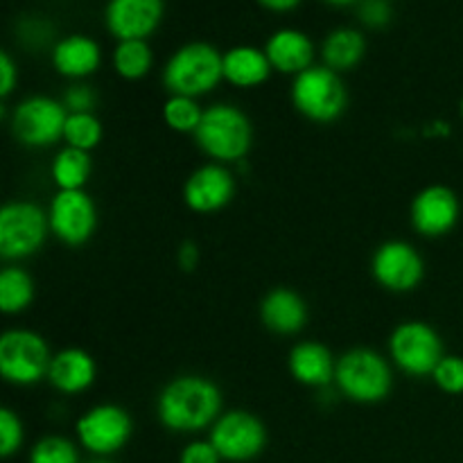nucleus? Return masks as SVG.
<instances>
[{
  "label": "nucleus",
  "instance_id": "f257e3e1",
  "mask_svg": "<svg viewBox=\"0 0 463 463\" xmlns=\"http://www.w3.org/2000/svg\"><path fill=\"white\" fill-rule=\"evenodd\" d=\"M222 414L220 387L202 375L175 378L156 398V416L170 432L194 434L211 430Z\"/></svg>",
  "mask_w": 463,
  "mask_h": 463
},
{
  "label": "nucleus",
  "instance_id": "f03ea898",
  "mask_svg": "<svg viewBox=\"0 0 463 463\" xmlns=\"http://www.w3.org/2000/svg\"><path fill=\"white\" fill-rule=\"evenodd\" d=\"M222 57L224 52L206 41H190L181 45L163 68V84L167 93L194 99L211 93L224 80Z\"/></svg>",
  "mask_w": 463,
  "mask_h": 463
},
{
  "label": "nucleus",
  "instance_id": "7ed1b4c3",
  "mask_svg": "<svg viewBox=\"0 0 463 463\" xmlns=\"http://www.w3.org/2000/svg\"><path fill=\"white\" fill-rule=\"evenodd\" d=\"M194 143L215 163H238L251 149V120L233 104L217 102L203 109L202 122L194 131Z\"/></svg>",
  "mask_w": 463,
  "mask_h": 463
},
{
  "label": "nucleus",
  "instance_id": "20e7f679",
  "mask_svg": "<svg viewBox=\"0 0 463 463\" xmlns=\"http://www.w3.org/2000/svg\"><path fill=\"white\" fill-rule=\"evenodd\" d=\"M335 387L348 401L375 405L392 393L393 371L380 353L371 348H353L337 360Z\"/></svg>",
  "mask_w": 463,
  "mask_h": 463
},
{
  "label": "nucleus",
  "instance_id": "39448f33",
  "mask_svg": "<svg viewBox=\"0 0 463 463\" xmlns=\"http://www.w3.org/2000/svg\"><path fill=\"white\" fill-rule=\"evenodd\" d=\"M292 104L303 118L328 125L346 111L348 93L339 72L328 66H310L292 81Z\"/></svg>",
  "mask_w": 463,
  "mask_h": 463
},
{
  "label": "nucleus",
  "instance_id": "423d86ee",
  "mask_svg": "<svg viewBox=\"0 0 463 463\" xmlns=\"http://www.w3.org/2000/svg\"><path fill=\"white\" fill-rule=\"evenodd\" d=\"M52 353L48 342L34 330L12 328L0 337V373L9 384L32 387L48 380Z\"/></svg>",
  "mask_w": 463,
  "mask_h": 463
},
{
  "label": "nucleus",
  "instance_id": "0eeeda50",
  "mask_svg": "<svg viewBox=\"0 0 463 463\" xmlns=\"http://www.w3.org/2000/svg\"><path fill=\"white\" fill-rule=\"evenodd\" d=\"M50 233L48 211L34 202H9L0 211V256L23 260L43 247Z\"/></svg>",
  "mask_w": 463,
  "mask_h": 463
},
{
  "label": "nucleus",
  "instance_id": "6e6552de",
  "mask_svg": "<svg viewBox=\"0 0 463 463\" xmlns=\"http://www.w3.org/2000/svg\"><path fill=\"white\" fill-rule=\"evenodd\" d=\"M443 342L437 330L425 321H405L389 337V357L402 373L411 378L432 375L443 360Z\"/></svg>",
  "mask_w": 463,
  "mask_h": 463
},
{
  "label": "nucleus",
  "instance_id": "1a4fd4ad",
  "mask_svg": "<svg viewBox=\"0 0 463 463\" xmlns=\"http://www.w3.org/2000/svg\"><path fill=\"white\" fill-rule=\"evenodd\" d=\"M68 111L63 102L48 95H32L18 102L12 113V134L25 147L43 149L63 138Z\"/></svg>",
  "mask_w": 463,
  "mask_h": 463
},
{
  "label": "nucleus",
  "instance_id": "9d476101",
  "mask_svg": "<svg viewBox=\"0 0 463 463\" xmlns=\"http://www.w3.org/2000/svg\"><path fill=\"white\" fill-rule=\"evenodd\" d=\"M77 441L84 450L95 457H111L129 443L131 432H134V420L129 411L122 410L120 405H104L90 407L89 411L80 416L75 425Z\"/></svg>",
  "mask_w": 463,
  "mask_h": 463
},
{
  "label": "nucleus",
  "instance_id": "9b49d317",
  "mask_svg": "<svg viewBox=\"0 0 463 463\" xmlns=\"http://www.w3.org/2000/svg\"><path fill=\"white\" fill-rule=\"evenodd\" d=\"M208 441L220 452L222 461L247 463L265 450L267 430L251 411L231 410L215 420Z\"/></svg>",
  "mask_w": 463,
  "mask_h": 463
},
{
  "label": "nucleus",
  "instance_id": "f8f14e48",
  "mask_svg": "<svg viewBox=\"0 0 463 463\" xmlns=\"http://www.w3.org/2000/svg\"><path fill=\"white\" fill-rule=\"evenodd\" d=\"M50 233L68 247H81L98 229V208L86 190H59L48 208Z\"/></svg>",
  "mask_w": 463,
  "mask_h": 463
},
{
  "label": "nucleus",
  "instance_id": "ddd939ff",
  "mask_svg": "<svg viewBox=\"0 0 463 463\" xmlns=\"http://www.w3.org/2000/svg\"><path fill=\"white\" fill-rule=\"evenodd\" d=\"M371 274L380 288L405 294L420 285L425 276V262L410 242L389 240L375 249L371 258Z\"/></svg>",
  "mask_w": 463,
  "mask_h": 463
},
{
  "label": "nucleus",
  "instance_id": "4468645a",
  "mask_svg": "<svg viewBox=\"0 0 463 463\" xmlns=\"http://www.w3.org/2000/svg\"><path fill=\"white\" fill-rule=\"evenodd\" d=\"M459 217V197L448 185H428L416 194L410 208L411 226L423 238H443L455 229Z\"/></svg>",
  "mask_w": 463,
  "mask_h": 463
},
{
  "label": "nucleus",
  "instance_id": "2eb2a0df",
  "mask_svg": "<svg viewBox=\"0 0 463 463\" xmlns=\"http://www.w3.org/2000/svg\"><path fill=\"white\" fill-rule=\"evenodd\" d=\"M235 197V176L222 163H206L188 176L184 185L185 206L199 215L222 211Z\"/></svg>",
  "mask_w": 463,
  "mask_h": 463
},
{
  "label": "nucleus",
  "instance_id": "dca6fc26",
  "mask_svg": "<svg viewBox=\"0 0 463 463\" xmlns=\"http://www.w3.org/2000/svg\"><path fill=\"white\" fill-rule=\"evenodd\" d=\"M165 14V0H109L104 23L118 41L145 39L156 32Z\"/></svg>",
  "mask_w": 463,
  "mask_h": 463
},
{
  "label": "nucleus",
  "instance_id": "f3484780",
  "mask_svg": "<svg viewBox=\"0 0 463 463\" xmlns=\"http://www.w3.org/2000/svg\"><path fill=\"white\" fill-rule=\"evenodd\" d=\"M52 66L61 77L72 81H81L98 72L102 63V50L98 41L86 34H68L54 41L52 45Z\"/></svg>",
  "mask_w": 463,
  "mask_h": 463
},
{
  "label": "nucleus",
  "instance_id": "a211bd4d",
  "mask_svg": "<svg viewBox=\"0 0 463 463\" xmlns=\"http://www.w3.org/2000/svg\"><path fill=\"white\" fill-rule=\"evenodd\" d=\"M265 52L274 71L283 75H301L310 66H315V43L310 36L294 27L276 30L267 39Z\"/></svg>",
  "mask_w": 463,
  "mask_h": 463
},
{
  "label": "nucleus",
  "instance_id": "6ab92c4d",
  "mask_svg": "<svg viewBox=\"0 0 463 463\" xmlns=\"http://www.w3.org/2000/svg\"><path fill=\"white\" fill-rule=\"evenodd\" d=\"M288 369L297 383L312 389H324L335 383L337 360L330 348L319 342H301L289 351Z\"/></svg>",
  "mask_w": 463,
  "mask_h": 463
},
{
  "label": "nucleus",
  "instance_id": "aec40b11",
  "mask_svg": "<svg viewBox=\"0 0 463 463\" xmlns=\"http://www.w3.org/2000/svg\"><path fill=\"white\" fill-rule=\"evenodd\" d=\"M98 366L95 360L81 348H63L52 355V364L48 371V383L66 396H77L93 387Z\"/></svg>",
  "mask_w": 463,
  "mask_h": 463
},
{
  "label": "nucleus",
  "instance_id": "412c9836",
  "mask_svg": "<svg viewBox=\"0 0 463 463\" xmlns=\"http://www.w3.org/2000/svg\"><path fill=\"white\" fill-rule=\"evenodd\" d=\"M260 319L267 330L276 335H297L306 328L307 324V306L289 288H276L262 298L260 303Z\"/></svg>",
  "mask_w": 463,
  "mask_h": 463
},
{
  "label": "nucleus",
  "instance_id": "4be33fe9",
  "mask_svg": "<svg viewBox=\"0 0 463 463\" xmlns=\"http://www.w3.org/2000/svg\"><path fill=\"white\" fill-rule=\"evenodd\" d=\"M222 68H224V80L235 89H256L265 84L274 71L265 50L253 45H235L226 50L222 57Z\"/></svg>",
  "mask_w": 463,
  "mask_h": 463
},
{
  "label": "nucleus",
  "instance_id": "5701e85b",
  "mask_svg": "<svg viewBox=\"0 0 463 463\" xmlns=\"http://www.w3.org/2000/svg\"><path fill=\"white\" fill-rule=\"evenodd\" d=\"M366 54V39L355 27H337L321 43V61L335 72L353 71Z\"/></svg>",
  "mask_w": 463,
  "mask_h": 463
},
{
  "label": "nucleus",
  "instance_id": "b1692460",
  "mask_svg": "<svg viewBox=\"0 0 463 463\" xmlns=\"http://www.w3.org/2000/svg\"><path fill=\"white\" fill-rule=\"evenodd\" d=\"M90 172H93L90 152L68 147V145L54 154V161L50 165V176L59 190H84L90 179Z\"/></svg>",
  "mask_w": 463,
  "mask_h": 463
},
{
  "label": "nucleus",
  "instance_id": "393cba45",
  "mask_svg": "<svg viewBox=\"0 0 463 463\" xmlns=\"http://www.w3.org/2000/svg\"><path fill=\"white\" fill-rule=\"evenodd\" d=\"M34 280L25 269L9 265L0 271V310L5 315H21L34 301Z\"/></svg>",
  "mask_w": 463,
  "mask_h": 463
},
{
  "label": "nucleus",
  "instance_id": "a878e982",
  "mask_svg": "<svg viewBox=\"0 0 463 463\" xmlns=\"http://www.w3.org/2000/svg\"><path fill=\"white\" fill-rule=\"evenodd\" d=\"M154 66V52L145 39L118 41L113 50V68L127 81L143 80Z\"/></svg>",
  "mask_w": 463,
  "mask_h": 463
},
{
  "label": "nucleus",
  "instance_id": "bb28decb",
  "mask_svg": "<svg viewBox=\"0 0 463 463\" xmlns=\"http://www.w3.org/2000/svg\"><path fill=\"white\" fill-rule=\"evenodd\" d=\"M102 122L95 113H68L66 127H63V140L68 147L90 152L102 140Z\"/></svg>",
  "mask_w": 463,
  "mask_h": 463
},
{
  "label": "nucleus",
  "instance_id": "cd10ccee",
  "mask_svg": "<svg viewBox=\"0 0 463 463\" xmlns=\"http://www.w3.org/2000/svg\"><path fill=\"white\" fill-rule=\"evenodd\" d=\"M203 109L194 98H181V95H170L163 104V120L172 131L179 134H193L202 122Z\"/></svg>",
  "mask_w": 463,
  "mask_h": 463
},
{
  "label": "nucleus",
  "instance_id": "c85d7f7f",
  "mask_svg": "<svg viewBox=\"0 0 463 463\" xmlns=\"http://www.w3.org/2000/svg\"><path fill=\"white\" fill-rule=\"evenodd\" d=\"M30 463H80V452L71 439L50 434L32 446Z\"/></svg>",
  "mask_w": 463,
  "mask_h": 463
},
{
  "label": "nucleus",
  "instance_id": "c756f323",
  "mask_svg": "<svg viewBox=\"0 0 463 463\" xmlns=\"http://www.w3.org/2000/svg\"><path fill=\"white\" fill-rule=\"evenodd\" d=\"M23 439H25V430H23L21 416L9 407H3L0 410V457L9 459L16 455L23 446Z\"/></svg>",
  "mask_w": 463,
  "mask_h": 463
},
{
  "label": "nucleus",
  "instance_id": "7c9ffc66",
  "mask_svg": "<svg viewBox=\"0 0 463 463\" xmlns=\"http://www.w3.org/2000/svg\"><path fill=\"white\" fill-rule=\"evenodd\" d=\"M432 380L443 393L459 396V393H463V357L443 355V360L434 369Z\"/></svg>",
  "mask_w": 463,
  "mask_h": 463
},
{
  "label": "nucleus",
  "instance_id": "2f4dec72",
  "mask_svg": "<svg viewBox=\"0 0 463 463\" xmlns=\"http://www.w3.org/2000/svg\"><path fill=\"white\" fill-rule=\"evenodd\" d=\"M61 102L68 113H93L95 104H98V93L86 81H72L63 93Z\"/></svg>",
  "mask_w": 463,
  "mask_h": 463
},
{
  "label": "nucleus",
  "instance_id": "473e14b6",
  "mask_svg": "<svg viewBox=\"0 0 463 463\" xmlns=\"http://www.w3.org/2000/svg\"><path fill=\"white\" fill-rule=\"evenodd\" d=\"M392 5L389 0H360L357 3V18L371 30H380L392 23Z\"/></svg>",
  "mask_w": 463,
  "mask_h": 463
},
{
  "label": "nucleus",
  "instance_id": "72a5a7b5",
  "mask_svg": "<svg viewBox=\"0 0 463 463\" xmlns=\"http://www.w3.org/2000/svg\"><path fill=\"white\" fill-rule=\"evenodd\" d=\"M179 463H222V457L211 441H190L181 450Z\"/></svg>",
  "mask_w": 463,
  "mask_h": 463
},
{
  "label": "nucleus",
  "instance_id": "f704fd0d",
  "mask_svg": "<svg viewBox=\"0 0 463 463\" xmlns=\"http://www.w3.org/2000/svg\"><path fill=\"white\" fill-rule=\"evenodd\" d=\"M18 84V66L7 50L0 52V95L7 99Z\"/></svg>",
  "mask_w": 463,
  "mask_h": 463
},
{
  "label": "nucleus",
  "instance_id": "c9c22d12",
  "mask_svg": "<svg viewBox=\"0 0 463 463\" xmlns=\"http://www.w3.org/2000/svg\"><path fill=\"white\" fill-rule=\"evenodd\" d=\"M21 32H23L21 36L27 41V43H34L36 41V45H41L50 39V34H52V27L43 21H30V23H23Z\"/></svg>",
  "mask_w": 463,
  "mask_h": 463
},
{
  "label": "nucleus",
  "instance_id": "e433bc0d",
  "mask_svg": "<svg viewBox=\"0 0 463 463\" xmlns=\"http://www.w3.org/2000/svg\"><path fill=\"white\" fill-rule=\"evenodd\" d=\"M199 258H202V253H199L197 244L190 242V240L181 242L179 251H176V262H179L181 269H184V271H193L194 267L199 265Z\"/></svg>",
  "mask_w": 463,
  "mask_h": 463
},
{
  "label": "nucleus",
  "instance_id": "4c0bfd02",
  "mask_svg": "<svg viewBox=\"0 0 463 463\" xmlns=\"http://www.w3.org/2000/svg\"><path fill=\"white\" fill-rule=\"evenodd\" d=\"M262 7L271 9V12H292L294 7H298L301 0H258Z\"/></svg>",
  "mask_w": 463,
  "mask_h": 463
},
{
  "label": "nucleus",
  "instance_id": "58836bf2",
  "mask_svg": "<svg viewBox=\"0 0 463 463\" xmlns=\"http://www.w3.org/2000/svg\"><path fill=\"white\" fill-rule=\"evenodd\" d=\"M326 3H330V5H357L360 0H326Z\"/></svg>",
  "mask_w": 463,
  "mask_h": 463
},
{
  "label": "nucleus",
  "instance_id": "ea45409f",
  "mask_svg": "<svg viewBox=\"0 0 463 463\" xmlns=\"http://www.w3.org/2000/svg\"><path fill=\"white\" fill-rule=\"evenodd\" d=\"M90 463H111L109 459H102V457H98V459H93Z\"/></svg>",
  "mask_w": 463,
  "mask_h": 463
},
{
  "label": "nucleus",
  "instance_id": "a19ab883",
  "mask_svg": "<svg viewBox=\"0 0 463 463\" xmlns=\"http://www.w3.org/2000/svg\"><path fill=\"white\" fill-rule=\"evenodd\" d=\"M459 109H461V118H463V98H461V104H459Z\"/></svg>",
  "mask_w": 463,
  "mask_h": 463
}]
</instances>
